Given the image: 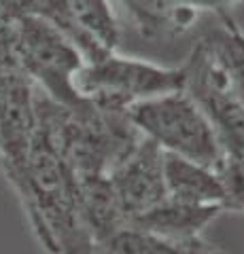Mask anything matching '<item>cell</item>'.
<instances>
[{
  "label": "cell",
  "instance_id": "6da1fadb",
  "mask_svg": "<svg viewBox=\"0 0 244 254\" xmlns=\"http://www.w3.org/2000/svg\"><path fill=\"white\" fill-rule=\"evenodd\" d=\"M128 117L136 129L163 153L215 170L221 163L223 148L217 133L185 89L136 102L128 108Z\"/></svg>",
  "mask_w": 244,
  "mask_h": 254
},
{
  "label": "cell",
  "instance_id": "7a4b0ae2",
  "mask_svg": "<svg viewBox=\"0 0 244 254\" xmlns=\"http://www.w3.org/2000/svg\"><path fill=\"white\" fill-rule=\"evenodd\" d=\"M85 58L66 34L38 15H23L15 23V70L26 74L47 98L62 106L87 104L75 78Z\"/></svg>",
  "mask_w": 244,
  "mask_h": 254
},
{
  "label": "cell",
  "instance_id": "3957f363",
  "mask_svg": "<svg viewBox=\"0 0 244 254\" xmlns=\"http://www.w3.org/2000/svg\"><path fill=\"white\" fill-rule=\"evenodd\" d=\"M183 85L185 76L180 66H160L147 60L125 58L117 51L85 62L75 78L81 98L108 110H128L136 102L178 91Z\"/></svg>",
  "mask_w": 244,
  "mask_h": 254
},
{
  "label": "cell",
  "instance_id": "277c9868",
  "mask_svg": "<svg viewBox=\"0 0 244 254\" xmlns=\"http://www.w3.org/2000/svg\"><path fill=\"white\" fill-rule=\"evenodd\" d=\"M180 68L185 76L183 89L212 125L223 155L244 159V100L234 89L225 70L200 41Z\"/></svg>",
  "mask_w": 244,
  "mask_h": 254
},
{
  "label": "cell",
  "instance_id": "5b68a950",
  "mask_svg": "<svg viewBox=\"0 0 244 254\" xmlns=\"http://www.w3.org/2000/svg\"><path fill=\"white\" fill-rule=\"evenodd\" d=\"M38 87L19 70L0 68V165L15 168L32 144L38 113Z\"/></svg>",
  "mask_w": 244,
  "mask_h": 254
},
{
  "label": "cell",
  "instance_id": "8992f818",
  "mask_svg": "<svg viewBox=\"0 0 244 254\" xmlns=\"http://www.w3.org/2000/svg\"><path fill=\"white\" fill-rule=\"evenodd\" d=\"M108 178L128 222L168 197L163 185V150L149 138L140 140L138 146L108 174Z\"/></svg>",
  "mask_w": 244,
  "mask_h": 254
},
{
  "label": "cell",
  "instance_id": "52a82bcc",
  "mask_svg": "<svg viewBox=\"0 0 244 254\" xmlns=\"http://www.w3.org/2000/svg\"><path fill=\"white\" fill-rule=\"evenodd\" d=\"M62 4L70 23L68 38L85 62L119 49L121 23L113 0H62Z\"/></svg>",
  "mask_w": 244,
  "mask_h": 254
},
{
  "label": "cell",
  "instance_id": "ba28073f",
  "mask_svg": "<svg viewBox=\"0 0 244 254\" xmlns=\"http://www.w3.org/2000/svg\"><path fill=\"white\" fill-rule=\"evenodd\" d=\"M223 212L225 210L221 205H193L166 197L155 208L132 218L128 227L166 240H191V237H200L204 229Z\"/></svg>",
  "mask_w": 244,
  "mask_h": 254
},
{
  "label": "cell",
  "instance_id": "9c48e42d",
  "mask_svg": "<svg viewBox=\"0 0 244 254\" xmlns=\"http://www.w3.org/2000/svg\"><path fill=\"white\" fill-rule=\"evenodd\" d=\"M77 190L83 222L96 244L128 227V216L106 174H77Z\"/></svg>",
  "mask_w": 244,
  "mask_h": 254
},
{
  "label": "cell",
  "instance_id": "30bf717a",
  "mask_svg": "<svg viewBox=\"0 0 244 254\" xmlns=\"http://www.w3.org/2000/svg\"><path fill=\"white\" fill-rule=\"evenodd\" d=\"M163 185L168 197L174 201L221 205L225 210V187L215 168L189 161L172 153H163Z\"/></svg>",
  "mask_w": 244,
  "mask_h": 254
},
{
  "label": "cell",
  "instance_id": "8fae6325",
  "mask_svg": "<svg viewBox=\"0 0 244 254\" xmlns=\"http://www.w3.org/2000/svg\"><path fill=\"white\" fill-rule=\"evenodd\" d=\"M132 26L147 38L183 34L198 19V11L178 0H119Z\"/></svg>",
  "mask_w": 244,
  "mask_h": 254
},
{
  "label": "cell",
  "instance_id": "7c38bea8",
  "mask_svg": "<svg viewBox=\"0 0 244 254\" xmlns=\"http://www.w3.org/2000/svg\"><path fill=\"white\" fill-rule=\"evenodd\" d=\"M96 254H225L210 246L204 237L191 240H166L138 229L125 227L123 231L96 244Z\"/></svg>",
  "mask_w": 244,
  "mask_h": 254
},
{
  "label": "cell",
  "instance_id": "4fadbf2b",
  "mask_svg": "<svg viewBox=\"0 0 244 254\" xmlns=\"http://www.w3.org/2000/svg\"><path fill=\"white\" fill-rule=\"evenodd\" d=\"M215 15L217 23L204 32L200 43L225 70L234 89L244 100V30L227 11Z\"/></svg>",
  "mask_w": 244,
  "mask_h": 254
},
{
  "label": "cell",
  "instance_id": "5bb4252c",
  "mask_svg": "<svg viewBox=\"0 0 244 254\" xmlns=\"http://www.w3.org/2000/svg\"><path fill=\"white\" fill-rule=\"evenodd\" d=\"M217 174L225 187V210L244 214V159L223 155Z\"/></svg>",
  "mask_w": 244,
  "mask_h": 254
},
{
  "label": "cell",
  "instance_id": "9a60e30c",
  "mask_svg": "<svg viewBox=\"0 0 244 254\" xmlns=\"http://www.w3.org/2000/svg\"><path fill=\"white\" fill-rule=\"evenodd\" d=\"M180 4L189 6L193 11H215V13H221V11H227L230 6L242 2V0H178Z\"/></svg>",
  "mask_w": 244,
  "mask_h": 254
}]
</instances>
